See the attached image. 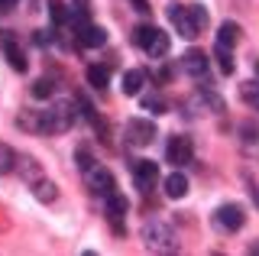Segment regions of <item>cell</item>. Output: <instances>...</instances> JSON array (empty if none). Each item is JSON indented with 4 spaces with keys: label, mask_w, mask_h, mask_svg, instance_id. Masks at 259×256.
I'll list each match as a JSON object with an SVG mask.
<instances>
[{
    "label": "cell",
    "mask_w": 259,
    "mask_h": 256,
    "mask_svg": "<svg viewBox=\"0 0 259 256\" xmlns=\"http://www.w3.org/2000/svg\"><path fill=\"white\" fill-rule=\"evenodd\" d=\"M168 20H172V26L185 39H194V36H201L207 29V10L201 4H191V7L172 4V7H168Z\"/></svg>",
    "instance_id": "cell-1"
},
{
    "label": "cell",
    "mask_w": 259,
    "mask_h": 256,
    "mask_svg": "<svg viewBox=\"0 0 259 256\" xmlns=\"http://www.w3.org/2000/svg\"><path fill=\"white\" fill-rule=\"evenodd\" d=\"M78 101H55L49 110H39L42 114V133H65L71 130V123H75L78 117Z\"/></svg>",
    "instance_id": "cell-2"
},
{
    "label": "cell",
    "mask_w": 259,
    "mask_h": 256,
    "mask_svg": "<svg viewBox=\"0 0 259 256\" xmlns=\"http://www.w3.org/2000/svg\"><path fill=\"white\" fill-rule=\"evenodd\" d=\"M133 42L143 46V52L149 55V59H165L172 39H168V33H162L159 26H136L133 29Z\"/></svg>",
    "instance_id": "cell-3"
},
{
    "label": "cell",
    "mask_w": 259,
    "mask_h": 256,
    "mask_svg": "<svg viewBox=\"0 0 259 256\" xmlns=\"http://www.w3.org/2000/svg\"><path fill=\"white\" fill-rule=\"evenodd\" d=\"M143 240H146V246L156 250V253L175 250V230L168 227L162 218H149V221L143 224Z\"/></svg>",
    "instance_id": "cell-4"
},
{
    "label": "cell",
    "mask_w": 259,
    "mask_h": 256,
    "mask_svg": "<svg viewBox=\"0 0 259 256\" xmlns=\"http://www.w3.org/2000/svg\"><path fill=\"white\" fill-rule=\"evenodd\" d=\"M156 140V123L146 117H133L126 120V143L130 146H149Z\"/></svg>",
    "instance_id": "cell-5"
},
{
    "label": "cell",
    "mask_w": 259,
    "mask_h": 256,
    "mask_svg": "<svg viewBox=\"0 0 259 256\" xmlns=\"http://www.w3.org/2000/svg\"><path fill=\"white\" fill-rule=\"evenodd\" d=\"M84 182H88V188H91L97 198H107V195L117 191V182H113V175L104 169V165H91V169L84 172Z\"/></svg>",
    "instance_id": "cell-6"
},
{
    "label": "cell",
    "mask_w": 259,
    "mask_h": 256,
    "mask_svg": "<svg viewBox=\"0 0 259 256\" xmlns=\"http://www.w3.org/2000/svg\"><path fill=\"white\" fill-rule=\"evenodd\" d=\"M214 224L224 230V234H233V230H240L243 224H246V214H243L240 204H221L214 211Z\"/></svg>",
    "instance_id": "cell-7"
},
{
    "label": "cell",
    "mask_w": 259,
    "mask_h": 256,
    "mask_svg": "<svg viewBox=\"0 0 259 256\" xmlns=\"http://www.w3.org/2000/svg\"><path fill=\"white\" fill-rule=\"evenodd\" d=\"M194 159V146H191V140L188 137H172L168 140V146H165V162H172V165H188Z\"/></svg>",
    "instance_id": "cell-8"
},
{
    "label": "cell",
    "mask_w": 259,
    "mask_h": 256,
    "mask_svg": "<svg viewBox=\"0 0 259 256\" xmlns=\"http://www.w3.org/2000/svg\"><path fill=\"white\" fill-rule=\"evenodd\" d=\"M0 52L7 55V62H10V68H13V71H26V65H29L26 55H23L20 42H16V36H13V33H7V29L0 33Z\"/></svg>",
    "instance_id": "cell-9"
},
{
    "label": "cell",
    "mask_w": 259,
    "mask_h": 256,
    "mask_svg": "<svg viewBox=\"0 0 259 256\" xmlns=\"http://www.w3.org/2000/svg\"><path fill=\"white\" fill-rule=\"evenodd\" d=\"M133 179H136V188L152 191L156 182H159V165L149 162V159H136V162H133Z\"/></svg>",
    "instance_id": "cell-10"
},
{
    "label": "cell",
    "mask_w": 259,
    "mask_h": 256,
    "mask_svg": "<svg viewBox=\"0 0 259 256\" xmlns=\"http://www.w3.org/2000/svg\"><path fill=\"white\" fill-rule=\"evenodd\" d=\"M207 62L210 59L201 49H191V52L182 55V71H185V75H191V78H204L207 75Z\"/></svg>",
    "instance_id": "cell-11"
},
{
    "label": "cell",
    "mask_w": 259,
    "mask_h": 256,
    "mask_svg": "<svg viewBox=\"0 0 259 256\" xmlns=\"http://www.w3.org/2000/svg\"><path fill=\"white\" fill-rule=\"evenodd\" d=\"M78 42L84 46V49H101V46L107 42V33H104V26L84 23V26H78Z\"/></svg>",
    "instance_id": "cell-12"
},
{
    "label": "cell",
    "mask_w": 259,
    "mask_h": 256,
    "mask_svg": "<svg viewBox=\"0 0 259 256\" xmlns=\"http://www.w3.org/2000/svg\"><path fill=\"white\" fill-rule=\"evenodd\" d=\"M162 188H165V198L178 201V198H185V195H188V179H185L182 172H172L165 182H162Z\"/></svg>",
    "instance_id": "cell-13"
},
{
    "label": "cell",
    "mask_w": 259,
    "mask_h": 256,
    "mask_svg": "<svg viewBox=\"0 0 259 256\" xmlns=\"http://www.w3.org/2000/svg\"><path fill=\"white\" fill-rule=\"evenodd\" d=\"M104 201H107V214H110L113 227L120 230V218H123V214H126V207H130V201H126L123 195H120V191H113V195H107V198H104Z\"/></svg>",
    "instance_id": "cell-14"
},
{
    "label": "cell",
    "mask_w": 259,
    "mask_h": 256,
    "mask_svg": "<svg viewBox=\"0 0 259 256\" xmlns=\"http://www.w3.org/2000/svg\"><path fill=\"white\" fill-rule=\"evenodd\" d=\"M143 84H146V71L143 68H130L123 75V94L126 98H136V94L143 91Z\"/></svg>",
    "instance_id": "cell-15"
},
{
    "label": "cell",
    "mask_w": 259,
    "mask_h": 256,
    "mask_svg": "<svg viewBox=\"0 0 259 256\" xmlns=\"http://www.w3.org/2000/svg\"><path fill=\"white\" fill-rule=\"evenodd\" d=\"M29 188H32V195H36L39 201H46V204L59 198V188H55V185H52V182H49V179H36V182H32Z\"/></svg>",
    "instance_id": "cell-16"
},
{
    "label": "cell",
    "mask_w": 259,
    "mask_h": 256,
    "mask_svg": "<svg viewBox=\"0 0 259 256\" xmlns=\"http://www.w3.org/2000/svg\"><path fill=\"white\" fill-rule=\"evenodd\" d=\"M237 39H240V26H237V23H224L221 33H217V46L233 49V46H237Z\"/></svg>",
    "instance_id": "cell-17"
},
{
    "label": "cell",
    "mask_w": 259,
    "mask_h": 256,
    "mask_svg": "<svg viewBox=\"0 0 259 256\" xmlns=\"http://www.w3.org/2000/svg\"><path fill=\"white\" fill-rule=\"evenodd\" d=\"M107 81H110V71L104 65H91L88 68V84L97 88V91H107Z\"/></svg>",
    "instance_id": "cell-18"
},
{
    "label": "cell",
    "mask_w": 259,
    "mask_h": 256,
    "mask_svg": "<svg viewBox=\"0 0 259 256\" xmlns=\"http://www.w3.org/2000/svg\"><path fill=\"white\" fill-rule=\"evenodd\" d=\"M214 59L221 65V75H233L237 62H233V49H224V46H214Z\"/></svg>",
    "instance_id": "cell-19"
},
{
    "label": "cell",
    "mask_w": 259,
    "mask_h": 256,
    "mask_svg": "<svg viewBox=\"0 0 259 256\" xmlns=\"http://www.w3.org/2000/svg\"><path fill=\"white\" fill-rule=\"evenodd\" d=\"M16 162H20V156H16L7 143H0V175H10L16 169Z\"/></svg>",
    "instance_id": "cell-20"
},
{
    "label": "cell",
    "mask_w": 259,
    "mask_h": 256,
    "mask_svg": "<svg viewBox=\"0 0 259 256\" xmlns=\"http://www.w3.org/2000/svg\"><path fill=\"white\" fill-rule=\"evenodd\" d=\"M240 98L246 101L253 110H259V81H243L240 84Z\"/></svg>",
    "instance_id": "cell-21"
},
{
    "label": "cell",
    "mask_w": 259,
    "mask_h": 256,
    "mask_svg": "<svg viewBox=\"0 0 259 256\" xmlns=\"http://www.w3.org/2000/svg\"><path fill=\"white\" fill-rule=\"evenodd\" d=\"M20 169H23V179H26L29 182V185H32V182H36V179H42V172H39V165H36V159H20Z\"/></svg>",
    "instance_id": "cell-22"
},
{
    "label": "cell",
    "mask_w": 259,
    "mask_h": 256,
    "mask_svg": "<svg viewBox=\"0 0 259 256\" xmlns=\"http://www.w3.org/2000/svg\"><path fill=\"white\" fill-rule=\"evenodd\" d=\"M49 17H52L55 23H65L68 20V7H65L62 0H49Z\"/></svg>",
    "instance_id": "cell-23"
},
{
    "label": "cell",
    "mask_w": 259,
    "mask_h": 256,
    "mask_svg": "<svg viewBox=\"0 0 259 256\" xmlns=\"http://www.w3.org/2000/svg\"><path fill=\"white\" fill-rule=\"evenodd\" d=\"M32 98H39V101L52 98V81H46V78H39V81L32 84Z\"/></svg>",
    "instance_id": "cell-24"
},
{
    "label": "cell",
    "mask_w": 259,
    "mask_h": 256,
    "mask_svg": "<svg viewBox=\"0 0 259 256\" xmlns=\"http://www.w3.org/2000/svg\"><path fill=\"white\" fill-rule=\"evenodd\" d=\"M75 162L81 165V172H88V169H91V165H94V159H91V153H88L84 146H81L78 153H75Z\"/></svg>",
    "instance_id": "cell-25"
},
{
    "label": "cell",
    "mask_w": 259,
    "mask_h": 256,
    "mask_svg": "<svg viewBox=\"0 0 259 256\" xmlns=\"http://www.w3.org/2000/svg\"><path fill=\"white\" fill-rule=\"evenodd\" d=\"M143 107H146V110H152V114H165V101H162V98H146V101H143Z\"/></svg>",
    "instance_id": "cell-26"
},
{
    "label": "cell",
    "mask_w": 259,
    "mask_h": 256,
    "mask_svg": "<svg viewBox=\"0 0 259 256\" xmlns=\"http://www.w3.org/2000/svg\"><path fill=\"white\" fill-rule=\"evenodd\" d=\"M130 4H133L140 13H149V0H130Z\"/></svg>",
    "instance_id": "cell-27"
},
{
    "label": "cell",
    "mask_w": 259,
    "mask_h": 256,
    "mask_svg": "<svg viewBox=\"0 0 259 256\" xmlns=\"http://www.w3.org/2000/svg\"><path fill=\"white\" fill-rule=\"evenodd\" d=\"M16 7V0H0V10H13Z\"/></svg>",
    "instance_id": "cell-28"
},
{
    "label": "cell",
    "mask_w": 259,
    "mask_h": 256,
    "mask_svg": "<svg viewBox=\"0 0 259 256\" xmlns=\"http://www.w3.org/2000/svg\"><path fill=\"white\" fill-rule=\"evenodd\" d=\"M256 71H259V62H256Z\"/></svg>",
    "instance_id": "cell-29"
}]
</instances>
